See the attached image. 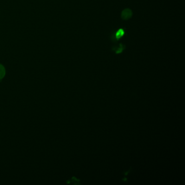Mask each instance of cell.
Segmentation results:
<instances>
[{
    "label": "cell",
    "instance_id": "6da1fadb",
    "mask_svg": "<svg viewBox=\"0 0 185 185\" xmlns=\"http://www.w3.org/2000/svg\"><path fill=\"white\" fill-rule=\"evenodd\" d=\"M126 34V28H119L118 30L111 32L110 35L111 41L113 42H116L124 36Z\"/></svg>",
    "mask_w": 185,
    "mask_h": 185
},
{
    "label": "cell",
    "instance_id": "277c9868",
    "mask_svg": "<svg viewBox=\"0 0 185 185\" xmlns=\"http://www.w3.org/2000/svg\"><path fill=\"white\" fill-rule=\"evenodd\" d=\"M6 74L5 68L3 65L0 64V80L2 79Z\"/></svg>",
    "mask_w": 185,
    "mask_h": 185
},
{
    "label": "cell",
    "instance_id": "7a4b0ae2",
    "mask_svg": "<svg viewBox=\"0 0 185 185\" xmlns=\"http://www.w3.org/2000/svg\"><path fill=\"white\" fill-rule=\"evenodd\" d=\"M132 10L129 8H126L124 9L121 13V18L123 20L126 21L129 20L132 17Z\"/></svg>",
    "mask_w": 185,
    "mask_h": 185
},
{
    "label": "cell",
    "instance_id": "3957f363",
    "mask_svg": "<svg viewBox=\"0 0 185 185\" xmlns=\"http://www.w3.org/2000/svg\"><path fill=\"white\" fill-rule=\"evenodd\" d=\"M126 45L123 44L122 43H120L118 45H114L111 47V51L114 52L116 54H120L123 52L126 49Z\"/></svg>",
    "mask_w": 185,
    "mask_h": 185
},
{
    "label": "cell",
    "instance_id": "8992f818",
    "mask_svg": "<svg viewBox=\"0 0 185 185\" xmlns=\"http://www.w3.org/2000/svg\"><path fill=\"white\" fill-rule=\"evenodd\" d=\"M127 178H126V176H124L123 179H122V181H124V182H126L127 181Z\"/></svg>",
    "mask_w": 185,
    "mask_h": 185
},
{
    "label": "cell",
    "instance_id": "5b68a950",
    "mask_svg": "<svg viewBox=\"0 0 185 185\" xmlns=\"http://www.w3.org/2000/svg\"><path fill=\"white\" fill-rule=\"evenodd\" d=\"M132 168L130 167V168L129 169H128V170H126V171H124L123 172L122 174L124 176H127L128 175V174H129L130 172H132Z\"/></svg>",
    "mask_w": 185,
    "mask_h": 185
}]
</instances>
